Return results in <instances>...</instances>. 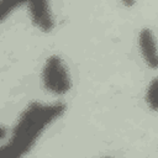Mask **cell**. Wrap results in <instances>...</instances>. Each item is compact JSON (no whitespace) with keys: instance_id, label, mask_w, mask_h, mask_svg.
Returning <instances> with one entry per match:
<instances>
[{"instance_id":"cell-1","label":"cell","mask_w":158,"mask_h":158,"mask_svg":"<svg viewBox=\"0 0 158 158\" xmlns=\"http://www.w3.org/2000/svg\"><path fill=\"white\" fill-rule=\"evenodd\" d=\"M67 111L60 101H32L16 118L10 135L0 143V158H25L43 133Z\"/></svg>"},{"instance_id":"cell-2","label":"cell","mask_w":158,"mask_h":158,"mask_svg":"<svg viewBox=\"0 0 158 158\" xmlns=\"http://www.w3.org/2000/svg\"><path fill=\"white\" fill-rule=\"evenodd\" d=\"M41 81L43 89L53 96H64L72 90V75L60 56L51 54L46 58L41 70Z\"/></svg>"},{"instance_id":"cell-3","label":"cell","mask_w":158,"mask_h":158,"mask_svg":"<svg viewBox=\"0 0 158 158\" xmlns=\"http://www.w3.org/2000/svg\"><path fill=\"white\" fill-rule=\"evenodd\" d=\"M26 7L31 23L41 32L49 33L56 27V17L52 6L47 1H27L23 4Z\"/></svg>"},{"instance_id":"cell-4","label":"cell","mask_w":158,"mask_h":158,"mask_svg":"<svg viewBox=\"0 0 158 158\" xmlns=\"http://www.w3.org/2000/svg\"><path fill=\"white\" fill-rule=\"evenodd\" d=\"M137 44L141 53V57L146 65L151 69L157 68V41L153 31L151 28H143L138 33Z\"/></svg>"},{"instance_id":"cell-5","label":"cell","mask_w":158,"mask_h":158,"mask_svg":"<svg viewBox=\"0 0 158 158\" xmlns=\"http://www.w3.org/2000/svg\"><path fill=\"white\" fill-rule=\"evenodd\" d=\"M157 89H158V85H157V79L153 78L147 88H146V93H144V101H146V105L152 110V111H156L157 110Z\"/></svg>"},{"instance_id":"cell-6","label":"cell","mask_w":158,"mask_h":158,"mask_svg":"<svg viewBox=\"0 0 158 158\" xmlns=\"http://www.w3.org/2000/svg\"><path fill=\"white\" fill-rule=\"evenodd\" d=\"M21 6H23V2L21 1H0V25Z\"/></svg>"},{"instance_id":"cell-7","label":"cell","mask_w":158,"mask_h":158,"mask_svg":"<svg viewBox=\"0 0 158 158\" xmlns=\"http://www.w3.org/2000/svg\"><path fill=\"white\" fill-rule=\"evenodd\" d=\"M6 135H7V132H6V128H5V127H4V126L0 123V142L5 139Z\"/></svg>"},{"instance_id":"cell-8","label":"cell","mask_w":158,"mask_h":158,"mask_svg":"<svg viewBox=\"0 0 158 158\" xmlns=\"http://www.w3.org/2000/svg\"><path fill=\"white\" fill-rule=\"evenodd\" d=\"M100 158H112V157H110V156H105V157H100Z\"/></svg>"}]
</instances>
